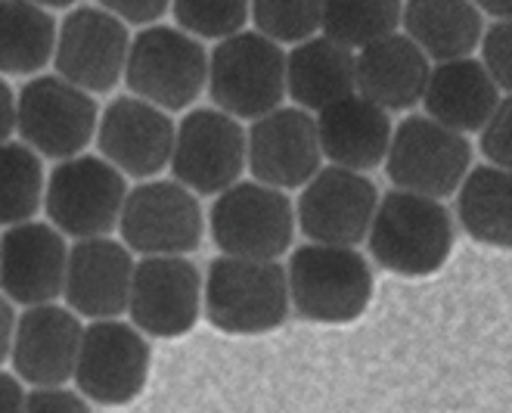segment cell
Segmentation results:
<instances>
[{
	"mask_svg": "<svg viewBox=\"0 0 512 413\" xmlns=\"http://www.w3.org/2000/svg\"><path fill=\"white\" fill-rule=\"evenodd\" d=\"M370 255L398 277H429L454 249V218L435 199L388 190L367 230Z\"/></svg>",
	"mask_w": 512,
	"mask_h": 413,
	"instance_id": "obj_1",
	"label": "cell"
},
{
	"mask_svg": "<svg viewBox=\"0 0 512 413\" xmlns=\"http://www.w3.org/2000/svg\"><path fill=\"white\" fill-rule=\"evenodd\" d=\"M208 323L230 336L270 333L289 317L286 271L277 261H249L221 255L202 280Z\"/></svg>",
	"mask_w": 512,
	"mask_h": 413,
	"instance_id": "obj_2",
	"label": "cell"
},
{
	"mask_svg": "<svg viewBox=\"0 0 512 413\" xmlns=\"http://www.w3.org/2000/svg\"><path fill=\"white\" fill-rule=\"evenodd\" d=\"M289 308L311 323H351L370 308L373 271L357 249L301 246L286 268Z\"/></svg>",
	"mask_w": 512,
	"mask_h": 413,
	"instance_id": "obj_3",
	"label": "cell"
},
{
	"mask_svg": "<svg viewBox=\"0 0 512 413\" xmlns=\"http://www.w3.org/2000/svg\"><path fill=\"white\" fill-rule=\"evenodd\" d=\"M208 97L230 118H261L283 106L286 53L258 32H239L208 56Z\"/></svg>",
	"mask_w": 512,
	"mask_h": 413,
	"instance_id": "obj_4",
	"label": "cell"
},
{
	"mask_svg": "<svg viewBox=\"0 0 512 413\" xmlns=\"http://www.w3.org/2000/svg\"><path fill=\"white\" fill-rule=\"evenodd\" d=\"M208 53L174 25H149L131 41L125 81L131 94L162 112H180L205 91Z\"/></svg>",
	"mask_w": 512,
	"mask_h": 413,
	"instance_id": "obj_5",
	"label": "cell"
},
{
	"mask_svg": "<svg viewBox=\"0 0 512 413\" xmlns=\"http://www.w3.org/2000/svg\"><path fill=\"white\" fill-rule=\"evenodd\" d=\"M128 196L125 174H118L100 156H75L56 162L44 181V212L50 227L75 240H100L118 227Z\"/></svg>",
	"mask_w": 512,
	"mask_h": 413,
	"instance_id": "obj_6",
	"label": "cell"
},
{
	"mask_svg": "<svg viewBox=\"0 0 512 413\" xmlns=\"http://www.w3.org/2000/svg\"><path fill=\"white\" fill-rule=\"evenodd\" d=\"M472 168V146L463 134L441 128L426 115H410L391 131L385 174L401 193L447 199Z\"/></svg>",
	"mask_w": 512,
	"mask_h": 413,
	"instance_id": "obj_7",
	"label": "cell"
},
{
	"mask_svg": "<svg viewBox=\"0 0 512 413\" xmlns=\"http://www.w3.org/2000/svg\"><path fill=\"white\" fill-rule=\"evenodd\" d=\"M208 233L230 258L277 261L295 240V209L286 193L255 181H239L224 190L212 212Z\"/></svg>",
	"mask_w": 512,
	"mask_h": 413,
	"instance_id": "obj_8",
	"label": "cell"
},
{
	"mask_svg": "<svg viewBox=\"0 0 512 413\" xmlns=\"http://www.w3.org/2000/svg\"><path fill=\"white\" fill-rule=\"evenodd\" d=\"M16 131L35 156L75 159L97 134V103L63 78L35 75L16 94Z\"/></svg>",
	"mask_w": 512,
	"mask_h": 413,
	"instance_id": "obj_9",
	"label": "cell"
},
{
	"mask_svg": "<svg viewBox=\"0 0 512 413\" xmlns=\"http://www.w3.org/2000/svg\"><path fill=\"white\" fill-rule=\"evenodd\" d=\"M122 246L143 258H184L202 246L205 215L199 199L177 181H143L128 190L122 215Z\"/></svg>",
	"mask_w": 512,
	"mask_h": 413,
	"instance_id": "obj_10",
	"label": "cell"
},
{
	"mask_svg": "<svg viewBox=\"0 0 512 413\" xmlns=\"http://www.w3.org/2000/svg\"><path fill=\"white\" fill-rule=\"evenodd\" d=\"M131 35L103 7H72L56 25V78L84 94H106L122 81Z\"/></svg>",
	"mask_w": 512,
	"mask_h": 413,
	"instance_id": "obj_11",
	"label": "cell"
},
{
	"mask_svg": "<svg viewBox=\"0 0 512 413\" xmlns=\"http://www.w3.org/2000/svg\"><path fill=\"white\" fill-rule=\"evenodd\" d=\"M171 171L193 196H221L246 168V131L218 109H193L174 128Z\"/></svg>",
	"mask_w": 512,
	"mask_h": 413,
	"instance_id": "obj_12",
	"label": "cell"
},
{
	"mask_svg": "<svg viewBox=\"0 0 512 413\" xmlns=\"http://www.w3.org/2000/svg\"><path fill=\"white\" fill-rule=\"evenodd\" d=\"M376 205L379 190L370 177L329 165L301 187L295 224L314 246L354 249L367 240Z\"/></svg>",
	"mask_w": 512,
	"mask_h": 413,
	"instance_id": "obj_13",
	"label": "cell"
},
{
	"mask_svg": "<svg viewBox=\"0 0 512 413\" xmlns=\"http://www.w3.org/2000/svg\"><path fill=\"white\" fill-rule=\"evenodd\" d=\"M149 376V342L131 323L97 320L84 327L72 379L84 398L103 407L131 404Z\"/></svg>",
	"mask_w": 512,
	"mask_h": 413,
	"instance_id": "obj_14",
	"label": "cell"
},
{
	"mask_svg": "<svg viewBox=\"0 0 512 413\" xmlns=\"http://www.w3.org/2000/svg\"><path fill=\"white\" fill-rule=\"evenodd\" d=\"M128 311L134 330L177 339L196 327L202 311V274L190 258H143L134 264Z\"/></svg>",
	"mask_w": 512,
	"mask_h": 413,
	"instance_id": "obj_15",
	"label": "cell"
},
{
	"mask_svg": "<svg viewBox=\"0 0 512 413\" xmlns=\"http://www.w3.org/2000/svg\"><path fill=\"white\" fill-rule=\"evenodd\" d=\"M320 143L314 115L280 106L255 118L246 134V165L255 184L270 190H298L320 171Z\"/></svg>",
	"mask_w": 512,
	"mask_h": 413,
	"instance_id": "obj_16",
	"label": "cell"
},
{
	"mask_svg": "<svg viewBox=\"0 0 512 413\" xmlns=\"http://www.w3.org/2000/svg\"><path fill=\"white\" fill-rule=\"evenodd\" d=\"M69 246L63 233L41 221L7 227L0 236V295L7 302L35 308L63 295Z\"/></svg>",
	"mask_w": 512,
	"mask_h": 413,
	"instance_id": "obj_17",
	"label": "cell"
},
{
	"mask_svg": "<svg viewBox=\"0 0 512 413\" xmlns=\"http://www.w3.org/2000/svg\"><path fill=\"white\" fill-rule=\"evenodd\" d=\"M174 122L168 112L149 106L137 97H118L97 118L100 159H106L118 174L146 177L159 174L171 162Z\"/></svg>",
	"mask_w": 512,
	"mask_h": 413,
	"instance_id": "obj_18",
	"label": "cell"
},
{
	"mask_svg": "<svg viewBox=\"0 0 512 413\" xmlns=\"http://www.w3.org/2000/svg\"><path fill=\"white\" fill-rule=\"evenodd\" d=\"M81 320L59 305H35L16 317L10 361L22 382L35 389H63L72 379L78 345H81Z\"/></svg>",
	"mask_w": 512,
	"mask_h": 413,
	"instance_id": "obj_19",
	"label": "cell"
},
{
	"mask_svg": "<svg viewBox=\"0 0 512 413\" xmlns=\"http://www.w3.org/2000/svg\"><path fill=\"white\" fill-rule=\"evenodd\" d=\"M131 277L134 258L122 243L109 240V236L78 240L69 246L63 280L69 311L90 320H115L122 311H128Z\"/></svg>",
	"mask_w": 512,
	"mask_h": 413,
	"instance_id": "obj_20",
	"label": "cell"
},
{
	"mask_svg": "<svg viewBox=\"0 0 512 413\" xmlns=\"http://www.w3.org/2000/svg\"><path fill=\"white\" fill-rule=\"evenodd\" d=\"M429 59L407 35L395 32L354 56V94L385 112H404L423 100Z\"/></svg>",
	"mask_w": 512,
	"mask_h": 413,
	"instance_id": "obj_21",
	"label": "cell"
},
{
	"mask_svg": "<svg viewBox=\"0 0 512 413\" xmlns=\"http://www.w3.org/2000/svg\"><path fill=\"white\" fill-rule=\"evenodd\" d=\"M320 156L333 162V168H345L364 174L385 162L391 143V118L376 103L351 94L333 106H326L314 118Z\"/></svg>",
	"mask_w": 512,
	"mask_h": 413,
	"instance_id": "obj_22",
	"label": "cell"
},
{
	"mask_svg": "<svg viewBox=\"0 0 512 413\" xmlns=\"http://www.w3.org/2000/svg\"><path fill=\"white\" fill-rule=\"evenodd\" d=\"M426 118L438 122L441 128L454 134L481 131L494 115V109L503 103L500 87L488 78L478 59H454V63H438L429 72L423 100Z\"/></svg>",
	"mask_w": 512,
	"mask_h": 413,
	"instance_id": "obj_23",
	"label": "cell"
},
{
	"mask_svg": "<svg viewBox=\"0 0 512 413\" xmlns=\"http://www.w3.org/2000/svg\"><path fill=\"white\" fill-rule=\"evenodd\" d=\"M286 94L301 112H323L354 94V53L323 35L286 53Z\"/></svg>",
	"mask_w": 512,
	"mask_h": 413,
	"instance_id": "obj_24",
	"label": "cell"
},
{
	"mask_svg": "<svg viewBox=\"0 0 512 413\" xmlns=\"http://www.w3.org/2000/svg\"><path fill=\"white\" fill-rule=\"evenodd\" d=\"M401 25L426 59L454 63L478 47L485 19L466 0H413L401 7Z\"/></svg>",
	"mask_w": 512,
	"mask_h": 413,
	"instance_id": "obj_25",
	"label": "cell"
},
{
	"mask_svg": "<svg viewBox=\"0 0 512 413\" xmlns=\"http://www.w3.org/2000/svg\"><path fill=\"white\" fill-rule=\"evenodd\" d=\"M509 171L494 165L469 168L457 187V218L475 243L509 249L512 215H509Z\"/></svg>",
	"mask_w": 512,
	"mask_h": 413,
	"instance_id": "obj_26",
	"label": "cell"
},
{
	"mask_svg": "<svg viewBox=\"0 0 512 413\" xmlns=\"http://www.w3.org/2000/svg\"><path fill=\"white\" fill-rule=\"evenodd\" d=\"M56 47V19L50 10L22 0L0 4V75L41 72Z\"/></svg>",
	"mask_w": 512,
	"mask_h": 413,
	"instance_id": "obj_27",
	"label": "cell"
},
{
	"mask_svg": "<svg viewBox=\"0 0 512 413\" xmlns=\"http://www.w3.org/2000/svg\"><path fill=\"white\" fill-rule=\"evenodd\" d=\"M44 202V165L22 143H0V224L32 221Z\"/></svg>",
	"mask_w": 512,
	"mask_h": 413,
	"instance_id": "obj_28",
	"label": "cell"
},
{
	"mask_svg": "<svg viewBox=\"0 0 512 413\" xmlns=\"http://www.w3.org/2000/svg\"><path fill=\"white\" fill-rule=\"evenodd\" d=\"M401 28V4L373 0V4H320V32L345 50H364Z\"/></svg>",
	"mask_w": 512,
	"mask_h": 413,
	"instance_id": "obj_29",
	"label": "cell"
},
{
	"mask_svg": "<svg viewBox=\"0 0 512 413\" xmlns=\"http://www.w3.org/2000/svg\"><path fill=\"white\" fill-rule=\"evenodd\" d=\"M255 32L270 44H305L320 32V4H280V0H258L249 7Z\"/></svg>",
	"mask_w": 512,
	"mask_h": 413,
	"instance_id": "obj_30",
	"label": "cell"
},
{
	"mask_svg": "<svg viewBox=\"0 0 512 413\" xmlns=\"http://www.w3.org/2000/svg\"><path fill=\"white\" fill-rule=\"evenodd\" d=\"M174 13V28L184 35L196 38H212V41H227L243 32L249 22V7L243 0H227V4H202V0H177L171 7Z\"/></svg>",
	"mask_w": 512,
	"mask_h": 413,
	"instance_id": "obj_31",
	"label": "cell"
},
{
	"mask_svg": "<svg viewBox=\"0 0 512 413\" xmlns=\"http://www.w3.org/2000/svg\"><path fill=\"white\" fill-rule=\"evenodd\" d=\"M481 69L488 72V78L500 87V94L509 91L512 84V63H509V22H494L488 25V32H481Z\"/></svg>",
	"mask_w": 512,
	"mask_h": 413,
	"instance_id": "obj_32",
	"label": "cell"
},
{
	"mask_svg": "<svg viewBox=\"0 0 512 413\" xmlns=\"http://www.w3.org/2000/svg\"><path fill=\"white\" fill-rule=\"evenodd\" d=\"M509 115H512V106H509V100H503L494 109V115L485 122V128H481V153H485L488 165L503 168V171H509V159H512V153H509Z\"/></svg>",
	"mask_w": 512,
	"mask_h": 413,
	"instance_id": "obj_33",
	"label": "cell"
},
{
	"mask_svg": "<svg viewBox=\"0 0 512 413\" xmlns=\"http://www.w3.org/2000/svg\"><path fill=\"white\" fill-rule=\"evenodd\" d=\"M22 413H90V407L69 389H35L25 395Z\"/></svg>",
	"mask_w": 512,
	"mask_h": 413,
	"instance_id": "obj_34",
	"label": "cell"
},
{
	"mask_svg": "<svg viewBox=\"0 0 512 413\" xmlns=\"http://www.w3.org/2000/svg\"><path fill=\"white\" fill-rule=\"evenodd\" d=\"M103 10L112 13L122 25H146L149 28L168 13V4L165 0H146V4H125L122 0V4H103Z\"/></svg>",
	"mask_w": 512,
	"mask_h": 413,
	"instance_id": "obj_35",
	"label": "cell"
},
{
	"mask_svg": "<svg viewBox=\"0 0 512 413\" xmlns=\"http://www.w3.org/2000/svg\"><path fill=\"white\" fill-rule=\"evenodd\" d=\"M22 404H25L22 382L0 370V413H22Z\"/></svg>",
	"mask_w": 512,
	"mask_h": 413,
	"instance_id": "obj_36",
	"label": "cell"
},
{
	"mask_svg": "<svg viewBox=\"0 0 512 413\" xmlns=\"http://www.w3.org/2000/svg\"><path fill=\"white\" fill-rule=\"evenodd\" d=\"M13 131H16V94L0 78V143H7Z\"/></svg>",
	"mask_w": 512,
	"mask_h": 413,
	"instance_id": "obj_37",
	"label": "cell"
},
{
	"mask_svg": "<svg viewBox=\"0 0 512 413\" xmlns=\"http://www.w3.org/2000/svg\"><path fill=\"white\" fill-rule=\"evenodd\" d=\"M13 330H16V314L13 305L0 295V364L10 358V345H13Z\"/></svg>",
	"mask_w": 512,
	"mask_h": 413,
	"instance_id": "obj_38",
	"label": "cell"
}]
</instances>
